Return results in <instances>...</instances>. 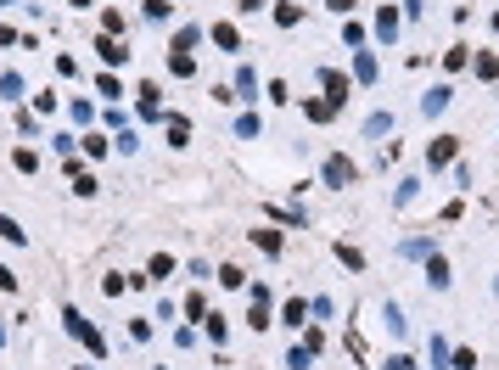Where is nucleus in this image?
Segmentation results:
<instances>
[{
  "label": "nucleus",
  "instance_id": "4",
  "mask_svg": "<svg viewBox=\"0 0 499 370\" xmlns=\"http://www.w3.org/2000/svg\"><path fill=\"white\" fill-rule=\"evenodd\" d=\"M454 151H460V135H437L427 146V168H443V163H454Z\"/></svg>",
  "mask_w": 499,
  "mask_h": 370
},
{
  "label": "nucleus",
  "instance_id": "33",
  "mask_svg": "<svg viewBox=\"0 0 499 370\" xmlns=\"http://www.w3.org/2000/svg\"><path fill=\"white\" fill-rule=\"evenodd\" d=\"M96 90H101V96H113V101L124 96V84H118V79H113V74H101V79H96Z\"/></svg>",
  "mask_w": 499,
  "mask_h": 370
},
{
  "label": "nucleus",
  "instance_id": "23",
  "mask_svg": "<svg viewBox=\"0 0 499 370\" xmlns=\"http://www.w3.org/2000/svg\"><path fill=\"white\" fill-rule=\"evenodd\" d=\"M79 146H84V157H107V135H79Z\"/></svg>",
  "mask_w": 499,
  "mask_h": 370
},
{
  "label": "nucleus",
  "instance_id": "19",
  "mask_svg": "<svg viewBox=\"0 0 499 370\" xmlns=\"http://www.w3.org/2000/svg\"><path fill=\"white\" fill-rule=\"evenodd\" d=\"M387 129H393V112H370L365 118V135H387Z\"/></svg>",
  "mask_w": 499,
  "mask_h": 370
},
{
  "label": "nucleus",
  "instance_id": "39",
  "mask_svg": "<svg viewBox=\"0 0 499 370\" xmlns=\"http://www.w3.org/2000/svg\"><path fill=\"white\" fill-rule=\"evenodd\" d=\"M168 11H174L168 0H146V17H151V23H157V17H168Z\"/></svg>",
  "mask_w": 499,
  "mask_h": 370
},
{
  "label": "nucleus",
  "instance_id": "34",
  "mask_svg": "<svg viewBox=\"0 0 499 370\" xmlns=\"http://www.w3.org/2000/svg\"><path fill=\"white\" fill-rule=\"evenodd\" d=\"M398 253H404V258H421V253H432V241H427V236H415V241H404Z\"/></svg>",
  "mask_w": 499,
  "mask_h": 370
},
{
  "label": "nucleus",
  "instance_id": "8",
  "mask_svg": "<svg viewBox=\"0 0 499 370\" xmlns=\"http://www.w3.org/2000/svg\"><path fill=\"white\" fill-rule=\"evenodd\" d=\"M135 96H141V118H146V124H157V118H163V101H157V84H141Z\"/></svg>",
  "mask_w": 499,
  "mask_h": 370
},
{
  "label": "nucleus",
  "instance_id": "14",
  "mask_svg": "<svg viewBox=\"0 0 499 370\" xmlns=\"http://www.w3.org/2000/svg\"><path fill=\"white\" fill-rule=\"evenodd\" d=\"M376 34H382V40H393V34H398V11H393V6H382V11H376Z\"/></svg>",
  "mask_w": 499,
  "mask_h": 370
},
{
  "label": "nucleus",
  "instance_id": "45",
  "mask_svg": "<svg viewBox=\"0 0 499 370\" xmlns=\"http://www.w3.org/2000/svg\"><path fill=\"white\" fill-rule=\"evenodd\" d=\"M0 342H6V325H0Z\"/></svg>",
  "mask_w": 499,
  "mask_h": 370
},
{
  "label": "nucleus",
  "instance_id": "24",
  "mask_svg": "<svg viewBox=\"0 0 499 370\" xmlns=\"http://www.w3.org/2000/svg\"><path fill=\"white\" fill-rule=\"evenodd\" d=\"M471 68H477V79H494V74H499V57H488V51H477V62H471Z\"/></svg>",
  "mask_w": 499,
  "mask_h": 370
},
{
  "label": "nucleus",
  "instance_id": "21",
  "mask_svg": "<svg viewBox=\"0 0 499 370\" xmlns=\"http://www.w3.org/2000/svg\"><path fill=\"white\" fill-rule=\"evenodd\" d=\"M185 314L202 325V320H208V297H202V292H191V297H185Z\"/></svg>",
  "mask_w": 499,
  "mask_h": 370
},
{
  "label": "nucleus",
  "instance_id": "5",
  "mask_svg": "<svg viewBox=\"0 0 499 370\" xmlns=\"http://www.w3.org/2000/svg\"><path fill=\"white\" fill-rule=\"evenodd\" d=\"M247 320H253V331L275 325V320H270V287H253V314H247Z\"/></svg>",
  "mask_w": 499,
  "mask_h": 370
},
{
  "label": "nucleus",
  "instance_id": "17",
  "mask_svg": "<svg viewBox=\"0 0 499 370\" xmlns=\"http://www.w3.org/2000/svg\"><path fill=\"white\" fill-rule=\"evenodd\" d=\"M258 129H264L258 112H241V118H236V135H241V141H258Z\"/></svg>",
  "mask_w": 499,
  "mask_h": 370
},
{
  "label": "nucleus",
  "instance_id": "37",
  "mask_svg": "<svg viewBox=\"0 0 499 370\" xmlns=\"http://www.w3.org/2000/svg\"><path fill=\"white\" fill-rule=\"evenodd\" d=\"M11 163H17V168H23V174H34V168H40V157H34V151H28V146L17 151V157H11Z\"/></svg>",
  "mask_w": 499,
  "mask_h": 370
},
{
  "label": "nucleus",
  "instance_id": "7",
  "mask_svg": "<svg viewBox=\"0 0 499 370\" xmlns=\"http://www.w3.org/2000/svg\"><path fill=\"white\" fill-rule=\"evenodd\" d=\"M96 51H101V62H107V68H124V62H130V51H124L113 34H101V40H96Z\"/></svg>",
  "mask_w": 499,
  "mask_h": 370
},
{
  "label": "nucleus",
  "instance_id": "16",
  "mask_svg": "<svg viewBox=\"0 0 499 370\" xmlns=\"http://www.w3.org/2000/svg\"><path fill=\"white\" fill-rule=\"evenodd\" d=\"M303 112H309L314 124H331V118H337V107H331V101H303Z\"/></svg>",
  "mask_w": 499,
  "mask_h": 370
},
{
  "label": "nucleus",
  "instance_id": "13",
  "mask_svg": "<svg viewBox=\"0 0 499 370\" xmlns=\"http://www.w3.org/2000/svg\"><path fill=\"white\" fill-rule=\"evenodd\" d=\"M241 96H247V101L258 96V74H253V68H236V101H241Z\"/></svg>",
  "mask_w": 499,
  "mask_h": 370
},
{
  "label": "nucleus",
  "instance_id": "25",
  "mask_svg": "<svg viewBox=\"0 0 499 370\" xmlns=\"http://www.w3.org/2000/svg\"><path fill=\"white\" fill-rule=\"evenodd\" d=\"M202 34H208V28H180V34H174V51H191Z\"/></svg>",
  "mask_w": 499,
  "mask_h": 370
},
{
  "label": "nucleus",
  "instance_id": "2",
  "mask_svg": "<svg viewBox=\"0 0 499 370\" xmlns=\"http://www.w3.org/2000/svg\"><path fill=\"white\" fill-rule=\"evenodd\" d=\"M320 174H326V185H331V191H343V185H354V180H359V168L348 163V157H326V168H320Z\"/></svg>",
  "mask_w": 499,
  "mask_h": 370
},
{
  "label": "nucleus",
  "instance_id": "29",
  "mask_svg": "<svg viewBox=\"0 0 499 370\" xmlns=\"http://www.w3.org/2000/svg\"><path fill=\"white\" fill-rule=\"evenodd\" d=\"M337 258H343L348 270H365V253H359V247H343V241H337Z\"/></svg>",
  "mask_w": 499,
  "mask_h": 370
},
{
  "label": "nucleus",
  "instance_id": "20",
  "mask_svg": "<svg viewBox=\"0 0 499 370\" xmlns=\"http://www.w3.org/2000/svg\"><path fill=\"white\" fill-rule=\"evenodd\" d=\"M168 68H174L180 79H191V74H197V62H191V51H174V57H168Z\"/></svg>",
  "mask_w": 499,
  "mask_h": 370
},
{
  "label": "nucleus",
  "instance_id": "22",
  "mask_svg": "<svg viewBox=\"0 0 499 370\" xmlns=\"http://www.w3.org/2000/svg\"><path fill=\"white\" fill-rule=\"evenodd\" d=\"M0 96L17 101V96H23V74H0Z\"/></svg>",
  "mask_w": 499,
  "mask_h": 370
},
{
  "label": "nucleus",
  "instance_id": "27",
  "mask_svg": "<svg viewBox=\"0 0 499 370\" xmlns=\"http://www.w3.org/2000/svg\"><path fill=\"white\" fill-rule=\"evenodd\" d=\"M382 320H387V331H393V337H404V325H410V320H404V314H398V308H393V303H387V308H382Z\"/></svg>",
  "mask_w": 499,
  "mask_h": 370
},
{
  "label": "nucleus",
  "instance_id": "12",
  "mask_svg": "<svg viewBox=\"0 0 499 370\" xmlns=\"http://www.w3.org/2000/svg\"><path fill=\"white\" fill-rule=\"evenodd\" d=\"M0 236H6L11 247H28V230H23V224L11 219V214H0Z\"/></svg>",
  "mask_w": 499,
  "mask_h": 370
},
{
  "label": "nucleus",
  "instance_id": "1",
  "mask_svg": "<svg viewBox=\"0 0 499 370\" xmlns=\"http://www.w3.org/2000/svg\"><path fill=\"white\" fill-rule=\"evenodd\" d=\"M62 325H68V337H79V342H84V348H90V354H96V359H107V337H101V331H96V325H90V320H84V314H79V308H62Z\"/></svg>",
  "mask_w": 499,
  "mask_h": 370
},
{
  "label": "nucleus",
  "instance_id": "31",
  "mask_svg": "<svg viewBox=\"0 0 499 370\" xmlns=\"http://www.w3.org/2000/svg\"><path fill=\"white\" fill-rule=\"evenodd\" d=\"M466 62H471L466 45H449V51H443V68H466Z\"/></svg>",
  "mask_w": 499,
  "mask_h": 370
},
{
  "label": "nucleus",
  "instance_id": "40",
  "mask_svg": "<svg viewBox=\"0 0 499 370\" xmlns=\"http://www.w3.org/2000/svg\"><path fill=\"white\" fill-rule=\"evenodd\" d=\"M382 370H415V359H404V354H393V359H387Z\"/></svg>",
  "mask_w": 499,
  "mask_h": 370
},
{
  "label": "nucleus",
  "instance_id": "9",
  "mask_svg": "<svg viewBox=\"0 0 499 370\" xmlns=\"http://www.w3.org/2000/svg\"><path fill=\"white\" fill-rule=\"evenodd\" d=\"M208 40H214L219 51H241V34H236L230 23H214V28H208Z\"/></svg>",
  "mask_w": 499,
  "mask_h": 370
},
{
  "label": "nucleus",
  "instance_id": "30",
  "mask_svg": "<svg viewBox=\"0 0 499 370\" xmlns=\"http://www.w3.org/2000/svg\"><path fill=\"white\" fill-rule=\"evenodd\" d=\"M449 370H477V354H471V348H460V354H449Z\"/></svg>",
  "mask_w": 499,
  "mask_h": 370
},
{
  "label": "nucleus",
  "instance_id": "11",
  "mask_svg": "<svg viewBox=\"0 0 499 370\" xmlns=\"http://www.w3.org/2000/svg\"><path fill=\"white\" fill-rule=\"evenodd\" d=\"M354 79L359 84H376V51H359L354 57Z\"/></svg>",
  "mask_w": 499,
  "mask_h": 370
},
{
  "label": "nucleus",
  "instance_id": "42",
  "mask_svg": "<svg viewBox=\"0 0 499 370\" xmlns=\"http://www.w3.org/2000/svg\"><path fill=\"white\" fill-rule=\"evenodd\" d=\"M326 6H331L337 17H348V11H354V0H326Z\"/></svg>",
  "mask_w": 499,
  "mask_h": 370
},
{
  "label": "nucleus",
  "instance_id": "18",
  "mask_svg": "<svg viewBox=\"0 0 499 370\" xmlns=\"http://www.w3.org/2000/svg\"><path fill=\"white\" fill-rule=\"evenodd\" d=\"M146 275H151V281H168V275H174V258H168V253H157V258L146 264Z\"/></svg>",
  "mask_w": 499,
  "mask_h": 370
},
{
  "label": "nucleus",
  "instance_id": "32",
  "mask_svg": "<svg viewBox=\"0 0 499 370\" xmlns=\"http://www.w3.org/2000/svg\"><path fill=\"white\" fill-rule=\"evenodd\" d=\"M253 241H258L264 253H281V236H275V230H253Z\"/></svg>",
  "mask_w": 499,
  "mask_h": 370
},
{
  "label": "nucleus",
  "instance_id": "36",
  "mask_svg": "<svg viewBox=\"0 0 499 370\" xmlns=\"http://www.w3.org/2000/svg\"><path fill=\"white\" fill-rule=\"evenodd\" d=\"M17 129H23L28 141H40V124H34V112H17Z\"/></svg>",
  "mask_w": 499,
  "mask_h": 370
},
{
  "label": "nucleus",
  "instance_id": "3",
  "mask_svg": "<svg viewBox=\"0 0 499 370\" xmlns=\"http://www.w3.org/2000/svg\"><path fill=\"white\" fill-rule=\"evenodd\" d=\"M320 84H326V96H331V107H343V101L354 96V79H343L337 68H320Z\"/></svg>",
  "mask_w": 499,
  "mask_h": 370
},
{
  "label": "nucleus",
  "instance_id": "28",
  "mask_svg": "<svg viewBox=\"0 0 499 370\" xmlns=\"http://www.w3.org/2000/svg\"><path fill=\"white\" fill-rule=\"evenodd\" d=\"M432 370H449V342L443 337H432Z\"/></svg>",
  "mask_w": 499,
  "mask_h": 370
},
{
  "label": "nucleus",
  "instance_id": "26",
  "mask_svg": "<svg viewBox=\"0 0 499 370\" xmlns=\"http://www.w3.org/2000/svg\"><path fill=\"white\" fill-rule=\"evenodd\" d=\"M191 141V129H185V118H168V146H185Z\"/></svg>",
  "mask_w": 499,
  "mask_h": 370
},
{
  "label": "nucleus",
  "instance_id": "35",
  "mask_svg": "<svg viewBox=\"0 0 499 370\" xmlns=\"http://www.w3.org/2000/svg\"><path fill=\"white\" fill-rule=\"evenodd\" d=\"M275 23H281V28H292V23H297V6H292V0H281V6H275Z\"/></svg>",
  "mask_w": 499,
  "mask_h": 370
},
{
  "label": "nucleus",
  "instance_id": "41",
  "mask_svg": "<svg viewBox=\"0 0 499 370\" xmlns=\"http://www.w3.org/2000/svg\"><path fill=\"white\" fill-rule=\"evenodd\" d=\"M11 287H17V275H11L6 264H0V292H11Z\"/></svg>",
  "mask_w": 499,
  "mask_h": 370
},
{
  "label": "nucleus",
  "instance_id": "43",
  "mask_svg": "<svg viewBox=\"0 0 499 370\" xmlns=\"http://www.w3.org/2000/svg\"><path fill=\"white\" fill-rule=\"evenodd\" d=\"M0 45H17V28H6V23H0Z\"/></svg>",
  "mask_w": 499,
  "mask_h": 370
},
{
  "label": "nucleus",
  "instance_id": "38",
  "mask_svg": "<svg viewBox=\"0 0 499 370\" xmlns=\"http://www.w3.org/2000/svg\"><path fill=\"white\" fill-rule=\"evenodd\" d=\"M202 325H208V337H214V342H224V320H219L214 308H208V320H202Z\"/></svg>",
  "mask_w": 499,
  "mask_h": 370
},
{
  "label": "nucleus",
  "instance_id": "15",
  "mask_svg": "<svg viewBox=\"0 0 499 370\" xmlns=\"http://www.w3.org/2000/svg\"><path fill=\"white\" fill-rule=\"evenodd\" d=\"M281 320H286V325H292V331H297V325L309 320V303H303V297H292V303H286V308H281Z\"/></svg>",
  "mask_w": 499,
  "mask_h": 370
},
{
  "label": "nucleus",
  "instance_id": "6",
  "mask_svg": "<svg viewBox=\"0 0 499 370\" xmlns=\"http://www.w3.org/2000/svg\"><path fill=\"white\" fill-rule=\"evenodd\" d=\"M449 101H454V90H449V84H432L427 96H421V112H427V118H437Z\"/></svg>",
  "mask_w": 499,
  "mask_h": 370
},
{
  "label": "nucleus",
  "instance_id": "44",
  "mask_svg": "<svg viewBox=\"0 0 499 370\" xmlns=\"http://www.w3.org/2000/svg\"><path fill=\"white\" fill-rule=\"evenodd\" d=\"M404 6H410V17H421V11H427V0H404Z\"/></svg>",
  "mask_w": 499,
  "mask_h": 370
},
{
  "label": "nucleus",
  "instance_id": "10",
  "mask_svg": "<svg viewBox=\"0 0 499 370\" xmlns=\"http://www.w3.org/2000/svg\"><path fill=\"white\" fill-rule=\"evenodd\" d=\"M427 281L437 287V292L449 287V258H443V253H427Z\"/></svg>",
  "mask_w": 499,
  "mask_h": 370
}]
</instances>
